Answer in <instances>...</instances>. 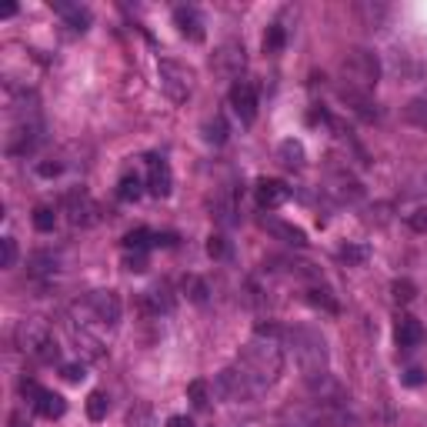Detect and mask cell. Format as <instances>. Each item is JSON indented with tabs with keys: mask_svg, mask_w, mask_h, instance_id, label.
<instances>
[{
	"mask_svg": "<svg viewBox=\"0 0 427 427\" xmlns=\"http://www.w3.org/2000/svg\"><path fill=\"white\" fill-rule=\"evenodd\" d=\"M341 77L347 80L344 87H354L361 94H371L380 80V60L371 51H347L341 57Z\"/></svg>",
	"mask_w": 427,
	"mask_h": 427,
	"instance_id": "obj_3",
	"label": "cell"
},
{
	"mask_svg": "<svg viewBox=\"0 0 427 427\" xmlns=\"http://www.w3.org/2000/svg\"><path fill=\"white\" fill-rule=\"evenodd\" d=\"M204 141H207V144H224L227 141V121L224 117H214V121L204 124Z\"/></svg>",
	"mask_w": 427,
	"mask_h": 427,
	"instance_id": "obj_28",
	"label": "cell"
},
{
	"mask_svg": "<svg viewBox=\"0 0 427 427\" xmlns=\"http://www.w3.org/2000/svg\"><path fill=\"white\" fill-rule=\"evenodd\" d=\"M184 294H187L194 304H204L210 291H207V284H204L197 274H187V277H184Z\"/></svg>",
	"mask_w": 427,
	"mask_h": 427,
	"instance_id": "obj_25",
	"label": "cell"
},
{
	"mask_svg": "<svg viewBox=\"0 0 427 427\" xmlns=\"http://www.w3.org/2000/svg\"><path fill=\"white\" fill-rule=\"evenodd\" d=\"M187 401L194 404L197 411H204V407L210 404V387H207V380H191V384H187Z\"/></svg>",
	"mask_w": 427,
	"mask_h": 427,
	"instance_id": "obj_24",
	"label": "cell"
},
{
	"mask_svg": "<svg viewBox=\"0 0 427 427\" xmlns=\"http://www.w3.org/2000/svg\"><path fill=\"white\" fill-rule=\"evenodd\" d=\"M171 187H174V177H171L167 160H157V157H151V171H147V191H151L154 197H167V194H171Z\"/></svg>",
	"mask_w": 427,
	"mask_h": 427,
	"instance_id": "obj_11",
	"label": "cell"
},
{
	"mask_svg": "<svg viewBox=\"0 0 427 427\" xmlns=\"http://www.w3.org/2000/svg\"><path fill=\"white\" fill-rule=\"evenodd\" d=\"M60 171H64V164H60V160H40V164H37V174H40V177H57Z\"/></svg>",
	"mask_w": 427,
	"mask_h": 427,
	"instance_id": "obj_38",
	"label": "cell"
},
{
	"mask_svg": "<svg viewBox=\"0 0 427 427\" xmlns=\"http://www.w3.org/2000/svg\"><path fill=\"white\" fill-rule=\"evenodd\" d=\"M287 197H291V187H287L284 180H260V184H257V204L267 207V210H271V207H280Z\"/></svg>",
	"mask_w": 427,
	"mask_h": 427,
	"instance_id": "obj_14",
	"label": "cell"
},
{
	"mask_svg": "<svg viewBox=\"0 0 427 427\" xmlns=\"http://www.w3.org/2000/svg\"><path fill=\"white\" fill-rule=\"evenodd\" d=\"M280 367H284V354H280V347H277L274 341H267V344L254 341L241 354V371L257 384V391H267L280 377Z\"/></svg>",
	"mask_w": 427,
	"mask_h": 427,
	"instance_id": "obj_2",
	"label": "cell"
},
{
	"mask_svg": "<svg viewBox=\"0 0 427 427\" xmlns=\"http://www.w3.org/2000/svg\"><path fill=\"white\" fill-rule=\"evenodd\" d=\"M107 411H110V398H107L103 391H94V394L87 398V417H90V421H103Z\"/></svg>",
	"mask_w": 427,
	"mask_h": 427,
	"instance_id": "obj_22",
	"label": "cell"
},
{
	"mask_svg": "<svg viewBox=\"0 0 427 427\" xmlns=\"http://www.w3.org/2000/svg\"><path fill=\"white\" fill-rule=\"evenodd\" d=\"M53 7H57V10L67 17V24L74 27V30H80V34L90 27V10H84V7H71V3H64V0H53Z\"/></svg>",
	"mask_w": 427,
	"mask_h": 427,
	"instance_id": "obj_17",
	"label": "cell"
},
{
	"mask_svg": "<svg viewBox=\"0 0 427 427\" xmlns=\"http://www.w3.org/2000/svg\"><path fill=\"white\" fill-rule=\"evenodd\" d=\"M87 307H90L107 327H114L121 321V297H117L114 291H94V294H87Z\"/></svg>",
	"mask_w": 427,
	"mask_h": 427,
	"instance_id": "obj_9",
	"label": "cell"
},
{
	"mask_svg": "<svg viewBox=\"0 0 427 427\" xmlns=\"http://www.w3.org/2000/svg\"><path fill=\"white\" fill-rule=\"evenodd\" d=\"M404 384H407V387H417V384H424V371H407V374H404Z\"/></svg>",
	"mask_w": 427,
	"mask_h": 427,
	"instance_id": "obj_42",
	"label": "cell"
},
{
	"mask_svg": "<svg viewBox=\"0 0 427 427\" xmlns=\"http://www.w3.org/2000/svg\"><path fill=\"white\" fill-rule=\"evenodd\" d=\"M67 214H71V224L74 227H90L101 221V207L90 201L84 191H74L67 194Z\"/></svg>",
	"mask_w": 427,
	"mask_h": 427,
	"instance_id": "obj_8",
	"label": "cell"
},
{
	"mask_svg": "<svg viewBox=\"0 0 427 427\" xmlns=\"http://www.w3.org/2000/svg\"><path fill=\"white\" fill-rule=\"evenodd\" d=\"M71 334H74V341H77V344H80V347H84L87 354H90V357H101V344H97V341H94V337H90L87 330H77V327L71 324Z\"/></svg>",
	"mask_w": 427,
	"mask_h": 427,
	"instance_id": "obj_31",
	"label": "cell"
},
{
	"mask_svg": "<svg viewBox=\"0 0 427 427\" xmlns=\"http://www.w3.org/2000/svg\"><path fill=\"white\" fill-rule=\"evenodd\" d=\"M167 427H194V421L184 414H174V417H167Z\"/></svg>",
	"mask_w": 427,
	"mask_h": 427,
	"instance_id": "obj_43",
	"label": "cell"
},
{
	"mask_svg": "<svg viewBox=\"0 0 427 427\" xmlns=\"http://www.w3.org/2000/svg\"><path fill=\"white\" fill-rule=\"evenodd\" d=\"M277 157H280L284 167L297 171V167H304V144L301 141H284V144L277 147Z\"/></svg>",
	"mask_w": 427,
	"mask_h": 427,
	"instance_id": "obj_18",
	"label": "cell"
},
{
	"mask_svg": "<svg viewBox=\"0 0 427 427\" xmlns=\"http://www.w3.org/2000/svg\"><path fill=\"white\" fill-rule=\"evenodd\" d=\"M14 264H17V241L3 237L0 241V267H14Z\"/></svg>",
	"mask_w": 427,
	"mask_h": 427,
	"instance_id": "obj_33",
	"label": "cell"
},
{
	"mask_svg": "<svg viewBox=\"0 0 427 427\" xmlns=\"http://www.w3.org/2000/svg\"><path fill=\"white\" fill-rule=\"evenodd\" d=\"M21 394H24V398H30V401L37 404V398H40L44 391H40V387H37L34 380H21Z\"/></svg>",
	"mask_w": 427,
	"mask_h": 427,
	"instance_id": "obj_40",
	"label": "cell"
},
{
	"mask_svg": "<svg viewBox=\"0 0 427 427\" xmlns=\"http://www.w3.org/2000/svg\"><path fill=\"white\" fill-rule=\"evenodd\" d=\"M337 97L347 103L357 117H364V121H377V103H371L367 94H361V90H354V87H341Z\"/></svg>",
	"mask_w": 427,
	"mask_h": 427,
	"instance_id": "obj_13",
	"label": "cell"
},
{
	"mask_svg": "<svg viewBox=\"0 0 427 427\" xmlns=\"http://www.w3.org/2000/svg\"><path fill=\"white\" fill-rule=\"evenodd\" d=\"M44 417H64V411H67V401L60 398V394H53V391H44L40 398H37V404H34Z\"/></svg>",
	"mask_w": 427,
	"mask_h": 427,
	"instance_id": "obj_19",
	"label": "cell"
},
{
	"mask_svg": "<svg viewBox=\"0 0 427 427\" xmlns=\"http://www.w3.org/2000/svg\"><path fill=\"white\" fill-rule=\"evenodd\" d=\"M207 254H210L214 260L227 257V241L221 237V234H210V237H207Z\"/></svg>",
	"mask_w": 427,
	"mask_h": 427,
	"instance_id": "obj_34",
	"label": "cell"
},
{
	"mask_svg": "<svg viewBox=\"0 0 427 427\" xmlns=\"http://www.w3.org/2000/svg\"><path fill=\"white\" fill-rule=\"evenodd\" d=\"M264 227L274 234L277 241H284V244H294V247H304V244H307V234H304L301 227H294V224H284V221H274V217H264Z\"/></svg>",
	"mask_w": 427,
	"mask_h": 427,
	"instance_id": "obj_15",
	"label": "cell"
},
{
	"mask_svg": "<svg viewBox=\"0 0 427 427\" xmlns=\"http://www.w3.org/2000/svg\"><path fill=\"white\" fill-rule=\"evenodd\" d=\"M124 267L127 271H134V274H144V271H147V257H144V254H127Z\"/></svg>",
	"mask_w": 427,
	"mask_h": 427,
	"instance_id": "obj_36",
	"label": "cell"
},
{
	"mask_svg": "<svg viewBox=\"0 0 427 427\" xmlns=\"http://www.w3.org/2000/svg\"><path fill=\"white\" fill-rule=\"evenodd\" d=\"M141 194H144V180H141V177L137 174L121 177V184H117V197H121V201L130 204V201H137Z\"/></svg>",
	"mask_w": 427,
	"mask_h": 427,
	"instance_id": "obj_20",
	"label": "cell"
},
{
	"mask_svg": "<svg viewBox=\"0 0 427 427\" xmlns=\"http://www.w3.org/2000/svg\"><path fill=\"white\" fill-rule=\"evenodd\" d=\"M64 377H67V380H71V384H80V380H84V364H67V367H64Z\"/></svg>",
	"mask_w": 427,
	"mask_h": 427,
	"instance_id": "obj_39",
	"label": "cell"
},
{
	"mask_svg": "<svg viewBox=\"0 0 427 427\" xmlns=\"http://www.w3.org/2000/svg\"><path fill=\"white\" fill-rule=\"evenodd\" d=\"M230 107H234V114L244 124H254V117H257V87H254L251 80H234V87H230Z\"/></svg>",
	"mask_w": 427,
	"mask_h": 427,
	"instance_id": "obj_7",
	"label": "cell"
},
{
	"mask_svg": "<svg viewBox=\"0 0 427 427\" xmlns=\"http://www.w3.org/2000/svg\"><path fill=\"white\" fill-rule=\"evenodd\" d=\"M244 64H247V51H244L241 40H227V44H221V47L214 51V57H210V71L217 77H227V80L241 77Z\"/></svg>",
	"mask_w": 427,
	"mask_h": 427,
	"instance_id": "obj_6",
	"label": "cell"
},
{
	"mask_svg": "<svg viewBox=\"0 0 427 427\" xmlns=\"http://www.w3.org/2000/svg\"><path fill=\"white\" fill-rule=\"evenodd\" d=\"M157 74H160V87H164V94L171 97L174 103H184L191 97V90H194V74L184 67V64H177V60H160L157 64Z\"/></svg>",
	"mask_w": 427,
	"mask_h": 427,
	"instance_id": "obj_4",
	"label": "cell"
},
{
	"mask_svg": "<svg viewBox=\"0 0 427 427\" xmlns=\"http://www.w3.org/2000/svg\"><path fill=\"white\" fill-rule=\"evenodd\" d=\"M53 224H57V214H53V207H34V227L37 230H53Z\"/></svg>",
	"mask_w": 427,
	"mask_h": 427,
	"instance_id": "obj_30",
	"label": "cell"
},
{
	"mask_svg": "<svg viewBox=\"0 0 427 427\" xmlns=\"http://www.w3.org/2000/svg\"><path fill=\"white\" fill-rule=\"evenodd\" d=\"M174 24L180 27V34H184L187 40H194V44H201L204 40V21H201V14H197L194 7H177Z\"/></svg>",
	"mask_w": 427,
	"mask_h": 427,
	"instance_id": "obj_12",
	"label": "cell"
},
{
	"mask_svg": "<svg viewBox=\"0 0 427 427\" xmlns=\"http://www.w3.org/2000/svg\"><path fill=\"white\" fill-rule=\"evenodd\" d=\"M214 394H217L221 401H254L260 391H257V384H254L241 367H227V371H221L217 380H214Z\"/></svg>",
	"mask_w": 427,
	"mask_h": 427,
	"instance_id": "obj_5",
	"label": "cell"
},
{
	"mask_svg": "<svg viewBox=\"0 0 427 427\" xmlns=\"http://www.w3.org/2000/svg\"><path fill=\"white\" fill-rule=\"evenodd\" d=\"M394 301L398 304H411L414 297H417V287H414V280H407V277H401V280H394Z\"/></svg>",
	"mask_w": 427,
	"mask_h": 427,
	"instance_id": "obj_29",
	"label": "cell"
},
{
	"mask_svg": "<svg viewBox=\"0 0 427 427\" xmlns=\"http://www.w3.org/2000/svg\"><path fill=\"white\" fill-rule=\"evenodd\" d=\"M154 244H157V247H174L177 234H154Z\"/></svg>",
	"mask_w": 427,
	"mask_h": 427,
	"instance_id": "obj_41",
	"label": "cell"
},
{
	"mask_svg": "<svg viewBox=\"0 0 427 427\" xmlns=\"http://www.w3.org/2000/svg\"><path fill=\"white\" fill-rule=\"evenodd\" d=\"M404 117H407L411 124L427 127V97H414V101L404 107Z\"/></svg>",
	"mask_w": 427,
	"mask_h": 427,
	"instance_id": "obj_26",
	"label": "cell"
},
{
	"mask_svg": "<svg viewBox=\"0 0 427 427\" xmlns=\"http://www.w3.org/2000/svg\"><path fill=\"white\" fill-rule=\"evenodd\" d=\"M371 257V251L364 247V244H347V247H341V260H347V264H364Z\"/></svg>",
	"mask_w": 427,
	"mask_h": 427,
	"instance_id": "obj_32",
	"label": "cell"
},
{
	"mask_svg": "<svg viewBox=\"0 0 427 427\" xmlns=\"http://www.w3.org/2000/svg\"><path fill=\"white\" fill-rule=\"evenodd\" d=\"M291 344H294V354H297V364H301L304 377L314 391H321V384L327 380V344L324 337L310 327H297L291 330Z\"/></svg>",
	"mask_w": 427,
	"mask_h": 427,
	"instance_id": "obj_1",
	"label": "cell"
},
{
	"mask_svg": "<svg viewBox=\"0 0 427 427\" xmlns=\"http://www.w3.org/2000/svg\"><path fill=\"white\" fill-rule=\"evenodd\" d=\"M147 244H154V234L151 230H147V227H137V230H130V234H127L124 237V247L127 251H144V247H147Z\"/></svg>",
	"mask_w": 427,
	"mask_h": 427,
	"instance_id": "obj_27",
	"label": "cell"
},
{
	"mask_svg": "<svg viewBox=\"0 0 427 427\" xmlns=\"http://www.w3.org/2000/svg\"><path fill=\"white\" fill-rule=\"evenodd\" d=\"M284 44H287V30L280 24H271L267 34H264V53H280Z\"/></svg>",
	"mask_w": 427,
	"mask_h": 427,
	"instance_id": "obj_23",
	"label": "cell"
},
{
	"mask_svg": "<svg viewBox=\"0 0 427 427\" xmlns=\"http://www.w3.org/2000/svg\"><path fill=\"white\" fill-rule=\"evenodd\" d=\"M407 224H411V230H417V234H427V207H417L414 214H407Z\"/></svg>",
	"mask_w": 427,
	"mask_h": 427,
	"instance_id": "obj_35",
	"label": "cell"
},
{
	"mask_svg": "<svg viewBox=\"0 0 427 427\" xmlns=\"http://www.w3.org/2000/svg\"><path fill=\"white\" fill-rule=\"evenodd\" d=\"M17 344H21V351L24 354H37L47 341H51V334H47V327L40 324V321H21V327H17Z\"/></svg>",
	"mask_w": 427,
	"mask_h": 427,
	"instance_id": "obj_10",
	"label": "cell"
},
{
	"mask_svg": "<svg viewBox=\"0 0 427 427\" xmlns=\"http://www.w3.org/2000/svg\"><path fill=\"white\" fill-rule=\"evenodd\" d=\"M307 304H310V307H321L327 314H337V301H334V294H330L327 287H310V291H307Z\"/></svg>",
	"mask_w": 427,
	"mask_h": 427,
	"instance_id": "obj_21",
	"label": "cell"
},
{
	"mask_svg": "<svg viewBox=\"0 0 427 427\" xmlns=\"http://www.w3.org/2000/svg\"><path fill=\"white\" fill-rule=\"evenodd\" d=\"M147 421H151V411H147V407H137V411L127 414V427H144Z\"/></svg>",
	"mask_w": 427,
	"mask_h": 427,
	"instance_id": "obj_37",
	"label": "cell"
},
{
	"mask_svg": "<svg viewBox=\"0 0 427 427\" xmlns=\"http://www.w3.org/2000/svg\"><path fill=\"white\" fill-rule=\"evenodd\" d=\"M394 337H398V344H401V347H414V344H421L424 330H421V324H417L411 314H401V317H398V324H394Z\"/></svg>",
	"mask_w": 427,
	"mask_h": 427,
	"instance_id": "obj_16",
	"label": "cell"
}]
</instances>
